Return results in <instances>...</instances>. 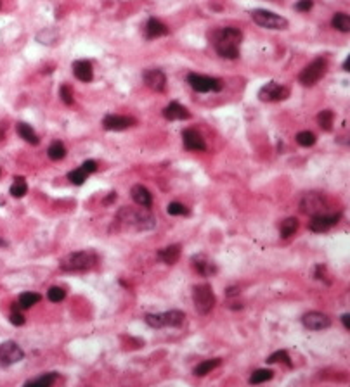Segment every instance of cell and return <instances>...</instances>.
Listing matches in <instances>:
<instances>
[{
	"label": "cell",
	"instance_id": "obj_42",
	"mask_svg": "<svg viewBox=\"0 0 350 387\" xmlns=\"http://www.w3.org/2000/svg\"><path fill=\"white\" fill-rule=\"evenodd\" d=\"M80 168L83 169V171L87 173V175H90V173H94L97 169V163H96V161H92V159H89V161H85V163L80 166Z\"/></svg>",
	"mask_w": 350,
	"mask_h": 387
},
{
	"label": "cell",
	"instance_id": "obj_12",
	"mask_svg": "<svg viewBox=\"0 0 350 387\" xmlns=\"http://www.w3.org/2000/svg\"><path fill=\"white\" fill-rule=\"evenodd\" d=\"M300 208L305 215L316 216V215H324L326 201L321 194H307L305 197L300 202Z\"/></svg>",
	"mask_w": 350,
	"mask_h": 387
},
{
	"label": "cell",
	"instance_id": "obj_19",
	"mask_svg": "<svg viewBox=\"0 0 350 387\" xmlns=\"http://www.w3.org/2000/svg\"><path fill=\"white\" fill-rule=\"evenodd\" d=\"M71 70H73L75 76H77L80 81H83V83H89V81H92V78H94V68H92V62H90V61H85V59H78V61L73 62Z\"/></svg>",
	"mask_w": 350,
	"mask_h": 387
},
{
	"label": "cell",
	"instance_id": "obj_32",
	"mask_svg": "<svg viewBox=\"0 0 350 387\" xmlns=\"http://www.w3.org/2000/svg\"><path fill=\"white\" fill-rule=\"evenodd\" d=\"M333 118H335L333 111L324 109V111H321V113L317 114V123H319V126L323 128L324 132H331V128H333Z\"/></svg>",
	"mask_w": 350,
	"mask_h": 387
},
{
	"label": "cell",
	"instance_id": "obj_36",
	"mask_svg": "<svg viewBox=\"0 0 350 387\" xmlns=\"http://www.w3.org/2000/svg\"><path fill=\"white\" fill-rule=\"evenodd\" d=\"M87 176L89 175H87L81 168H77V169H73V171L68 173V180H70L73 185H81V183L87 180Z\"/></svg>",
	"mask_w": 350,
	"mask_h": 387
},
{
	"label": "cell",
	"instance_id": "obj_11",
	"mask_svg": "<svg viewBox=\"0 0 350 387\" xmlns=\"http://www.w3.org/2000/svg\"><path fill=\"white\" fill-rule=\"evenodd\" d=\"M340 213H324V215H316L312 216V219L309 221V230L312 232H328L331 227H335L340 221Z\"/></svg>",
	"mask_w": 350,
	"mask_h": 387
},
{
	"label": "cell",
	"instance_id": "obj_23",
	"mask_svg": "<svg viewBox=\"0 0 350 387\" xmlns=\"http://www.w3.org/2000/svg\"><path fill=\"white\" fill-rule=\"evenodd\" d=\"M16 130H18L19 137H21L23 140H26V142L31 144V145H38L40 139H38V135H37V133H35V130L30 126V124H26V123H18V124H16Z\"/></svg>",
	"mask_w": 350,
	"mask_h": 387
},
{
	"label": "cell",
	"instance_id": "obj_10",
	"mask_svg": "<svg viewBox=\"0 0 350 387\" xmlns=\"http://www.w3.org/2000/svg\"><path fill=\"white\" fill-rule=\"evenodd\" d=\"M25 358V351L19 347L18 342L14 340H5L0 344V365L2 366H11L19 363Z\"/></svg>",
	"mask_w": 350,
	"mask_h": 387
},
{
	"label": "cell",
	"instance_id": "obj_33",
	"mask_svg": "<svg viewBox=\"0 0 350 387\" xmlns=\"http://www.w3.org/2000/svg\"><path fill=\"white\" fill-rule=\"evenodd\" d=\"M296 142L302 147H310L316 144V135H314L312 132H309V130H303V132H300L298 135H296Z\"/></svg>",
	"mask_w": 350,
	"mask_h": 387
},
{
	"label": "cell",
	"instance_id": "obj_39",
	"mask_svg": "<svg viewBox=\"0 0 350 387\" xmlns=\"http://www.w3.org/2000/svg\"><path fill=\"white\" fill-rule=\"evenodd\" d=\"M277 362H284L286 365H291L290 356H288L286 351H276V353H272L269 358H267V363H277Z\"/></svg>",
	"mask_w": 350,
	"mask_h": 387
},
{
	"label": "cell",
	"instance_id": "obj_7",
	"mask_svg": "<svg viewBox=\"0 0 350 387\" xmlns=\"http://www.w3.org/2000/svg\"><path fill=\"white\" fill-rule=\"evenodd\" d=\"M192 303H194V308L198 313L201 314H208L212 311L215 304V296L214 290L208 284H201L196 285L192 289Z\"/></svg>",
	"mask_w": 350,
	"mask_h": 387
},
{
	"label": "cell",
	"instance_id": "obj_15",
	"mask_svg": "<svg viewBox=\"0 0 350 387\" xmlns=\"http://www.w3.org/2000/svg\"><path fill=\"white\" fill-rule=\"evenodd\" d=\"M142 80L155 92H163L166 88V74L162 70H158V68H151V70L144 71Z\"/></svg>",
	"mask_w": 350,
	"mask_h": 387
},
{
	"label": "cell",
	"instance_id": "obj_22",
	"mask_svg": "<svg viewBox=\"0 0 350 387\" xmlns=\"http://www.w3.org/2000/svg\"><path fill=\"white\" fill-rule=\"evenodd\" d=\"M158 258L166 265H175L181 258V245L172 244L168 247H163L162 251H158Z\"/></svg>",
	"mask_w": 350,
	"mask_h": 387
},
{
	"label": "cell",
	"instance_id": "obj_16",
	"mask_svg": "<svg viewBox=\"0 0 350 387\" xmlns=\"http://www.w3.org/2000/svg\"><path fill=\"white\" fill-rule=\"evenodd\" d=\"M182 142L188 150H205L207 149V144L205 139L201 137V133L192 130V128H186L182 132Z\"/></svg>",
	"mask_w": 350,
	"mask_h": 387
},
{
	"label": "cell",
	"instance_id": "obj_45",
	"mask_svg": "<svg viewBox=\"0 0 350 387\" xmlns=\"http://www.w3.org/2000/svg\"><path fill=\"white\" fill-rule=\"evenodd\" d=\"M349 64H350V57H347L345 62H343V71H350L349 70Z\"/></svg>",
	"mask_w": 350,
	"mask_h": 387
},
{
	"label": "cell",
	"instance_id": "obj_17",
	"mask_svg": "<svg viewBox=\"0 0 350 387\" xmlns=\"http://www.w3.org/2000/svg\"><path fill=\"white\" fill-rule=\"evenodd\" d=\"M191 263L194 266V270L199 275H203V277H212V275L217 273V265L212 260H208L205 254H194L191 258Z\"/></svg>",
	"mask_w": 350,
	"mask_h": 387
},
{
	"label": "cell",
	"instance_id": "obj_35",
	"mask_svg": "<svg viewBox=\"0 0 350 387\" xmlns=\"http://www.w3.org/2000/svg\"><path fill=\"white\" fill-rule=\"evenodd\" d=\"M166 213L170 216H182V215H189V209L184 204H181V202H170L166 206Z\"/></svg>",
	"mask_w": 350,
	"mask_h": 387
},
{
	"label": "cell",
	"instance_id": "obj_31",
	"mask_svg": "<svg viewBox=\"0 0 350 387\" xmlns=\"http://www.w3.org/2000/svg\"><path fill=\"white\" fill-rule=\"evenodd\" d=\"M47 156L51 157L52 161L63 159V157L66 156V147H64V144L59 142V140L52 142L51 145H49V149H47Z\"/></svg>",
	"mask_w": 350,
	"mask_h": 387
},
{
	"label": "cell",
	"instance_id": "obj_4",
	"mask_svg": "<svg viewBox=\"0 0 350 387\" xmlns=\"http://www.w3.org/2000/svg\"><path fill=\"white\" fill-rule=\"evenodd\" d=\"M186 320V314L179 310H170L165 313H149L144 316V321L153 329H163V327H181Z\"/></svg>",
	"mask_w": 350,
	"mask_h": 387
},
{
	"label": "cell",
	"instance_id": "obj_38",
	"mask_svg": "<svg viewBox=\"0 0 350 387\" xmlns=\"http://www.w3.org/2000/svg\"><path fill=\"white\" fill-rule=\"evenodd\" d=\"M59 95H61V100H63L66 106H71L73 104V90H71L70 85H61L59 88Z\"/></svg>",
	"mask_w": 350,
	"mask_h": 387
},
{
	"label": "cell",
	"instance_id": "obj_13",
	"mask_svg": "<svg viewBox=\"0 0 350 387\" xmlns=\"http://www.w3.org/2000/svg\"><path fill=\"white\" fill-rule=\"evenodd\" d=\"M137 123L135 118L132 116H120V114H106L103 120L104 130H109V132H122L127 128L134 126Z\"/></svg>",
	"mask_w": 350,
	"mask_h": 387
},
{
	"label": "cell",
	"instance_id": "obj_28",
	"mask_svg": "<svg viewBox=\"0 0 350 387\" xmlns=\"http://www.w3.org/2000/svg\"><path fill=\"white\" fill-rule=\"evenodd\" d=\"M274 377V372L269 368H260V370H255L253 373H251L250 380L248 382L251 384V386H258V384H264L267 382V380H270Z\"/></svg>",
	"mask_w": 350,
	"mask_h": 387
},
{
	"label": "cell",
	"instance_id": "obj_26",
	"mask_svg": "<svg viewBox=\"0 0 350 387\" xmlns=\"http://www.w3.org/2000/svg\"><path fill=\"white\" fill-rule=\"evenodd\" d=\"M40 299H42V296L37 292H23L21 296H19L18 308H21V310H30L31 306L40 303Z\"/></svg>",
	"mask_w": 350,
	"mask_h": 387
},
{
	"label": "cell",
	"instance_id": "obj_3",
	"mask_svg": "<svg viewBox=\"0 0 350 387\" xmlns=\"http://www.w3.org/2000/svg\"><path fill=\"white\" fill-rule=\"evenodd\" d=\"M97 265V254L92 251H77L70 252L61 260L59 266L64 271H87Z\"/></svg>",
	"mask_w": 350,
	"mask_h": 387
},
{
	"label": "cell",
	"instance_id": "obj_40",
	"mask_svg": "<svg viewBox=\"0 0 350 387\" xmlns=\"http://www.w3.org/2000/svg\"><path fill=\"white\" fill-rule=\"evenodd\" d=\"M9 320H11L12 325H18V327L25 325V316H23V314L19 313V311H16V310H12V313H11V316H9Z\"/></svg>",
	"mask_w": 350,
	"mask_h": 387
},
{
	"label": "cell",
	"instance_id": "obj_1",
	"mask_svg": "<svg viewBox=\"0 0 350 387\" xmlns=\"http://www.w3.org/2000/svg\"><path fill=\"white\" fill-rule=\"evenodd\" d=\"M212 42H214V47L217 50V54L224 59H234L240 57V45L243 40V33L241 29L232 28V26H225L210 35Z\"/></svg>",
	"mask_w": 350,
	"mask_h": 387
},
{
	"label": "cell",
	"instance_id": "obj_25",
	"mask_svg": "<svg viewBox=\"0 0 350 387\" xmlns=\"http://www.w3.org/2000/svg\"><path fill=\"white\" fill-rule=\"evenodd\" d=\"M331 26L342 33H349L350 31V16L345 14V12H336L331 19Z\"/></svg>",
	"mask_w": 350,
	"mask_h": 387
},
{
	"label": "cell",
	"instance_id": "obj_37",
	"mask_svg": "<svg viewBox=\"0 0 350 387\" xmlns=\"http://www.w3.org/2000/svg\"><path fill=\"white\" fill-rule=\"evenodd\" d=\"M64 296H66V290L63 287H51L47 290V297L52 303H59V301L64 299Z\"/></svg>",
	"mask_w": 350,
	"mask_h": 387
},
{
	"label": "cell",
	"instance_id": "obj_46",
	"mask_svg": "<svg viewBox=\"0 0 350 387\" xmlns=\"http://www.w3.org/2000/svg\"><path fill=\"white\" fill-rule=\"evenodd\" d=\"M0 7H2V4H0Z\"/></svg>",
	"mask_w": 350,
	"mask_h": 387
},
{
	"label": "cell",
	"instance_id": "obj_21",
	"mask_svg": "<svg viewBox=\"0 0 350 387\" xmlns=\"http://www.w3.org/2000/svg\"><path fill=\"white\" fill-rule=\"evenodd\" d=\"M130 194H132V199L135 201V204H139L140 208H151L153 195L144 185H134Z\"/></svg>",
	"mask_w": 350,
	"mask_h": 387
},
{
	"label": "cell",
	"instance_id": "obj_24",
	"mask_svg": "<svg viewBox=\"0 0 350 387\" xmlns=\"http://www.w3.org/2000/svg\"><path fill=\"white\" fill-rule=\"evenodd\" d=\"M55 379H57V373H54V372L44 373V375L37 377V379L28 380V382L25 384V387H52L55 382Z\"/></svg>",
	"mask_w": 350,
	"mask_h": 387
},
{
	"label": "cell",
	"instance_id": "obj_41",
	"mask_svg": "<svg viewBox=\"0 0 350 387\" xmlns=\"http://www.w3.org/2000/svg\"><path fill=\"white\" fill-rule=\"evenodd\" d=\"M312 5H314L312 0H298L295 4V9L300 12H309L310 9H312Z\"/></svg>",
	"mask_w": 350,
	"mask_h": 387
},
{
	"label": "cell",
	"instance_id": "obj_29",
	"mask_svg": "<svg viewBox=\"0 0 350 387\" xmlns=\"http://www.w3.org/2000/svg\"><path fill=\"white\" fill-rule=\"evenodd\" d=\"M220 365V360L218 358H214V360H205V362H201L198 366L194 368V375L196 377H203L207 375V373H210L212 370H215L217 366Z\"/></svg>",
	"mask_w": 350,
	"mask_h": 387
},
{
	"label": "cell",
	"instance_id": "obj_9",
	"mask_svg": "<svg viewBox=\"0 0 350 387\" xmlns=\"http://www.w3.org/2000/svg\"><path fill=\"white\" fill-rule=\"evenodd\" d=\"M290 97V88L283 87L277 81H269L258 90V99L262 102H279Z\"/></svg>",
	"mask_w": 350,
	"mask_h": 387
},
{
	"label": "cell",
	"instance_id": "obj_2",
	"mask_svg": "<svg viewBox=\"0 0 350 387\" xmlns=\"http://www.w3.org/2000/svg\"><path fill=\"white\" fill-rule=\"evenodd\" d=\"M116 219L122 223L123 227L132 228L137 232L153 230L156 227V218L149 211L144 209H132V208H122L116 215Z\"/></svg>",
	"mask_w": 350,
	"mask_h": 387
},
{
	"label": "cell",
	"instance_id": "obj_8",
	"mask_svg": "<svg viewBox=\"0 0 350 387\" xmlns=\"http://www.w3.org/2000/svg\"><path fill=\"white\" fill-rule=\"evenodd\" d=\"M188 83L191 85V88L198 94H208V92H220L222 90V80L214 76H205V74L198 73H189L188 74Z\"/></svg>",
	"mask_w": 350,
	"mask_h": 387
},
{
	"label": "cell",
	"instance_id": "obj_20",
	"mask_svg": "<svg viewBox=\"0 0 350 387\" xmlns=\"http://www.w3.org/2000/svg\"><path fill=\"white\" fill-rule=\"evenodd\" d=\"M163 118L168 121H177V120H189L191 118V113H189L188 109H186L182 104L179 102H170L168 106L163 109Z\"/></svg>",
	"mask_w": 350,
	"mask_h": 387
},
{
	"label": "cell",
	"instance_id": "obj_14",
	"mask_svg": "<svg viewBox=\"0 0 350 387\" xmlns=\"http://www.w3.org/2000/svg\"><path fill=\"white\" fill-rule=\"evenodd\" d=\"M302 323L305 329L309 330H324L331 325V320H329L328 314L319 313V311H310V313H305L302 318Z\"/></svg>",
	"mask_w": 350,
	"mask_h": 387
},
{
	"label": "cell",
	"instance_id": "obj_34",
	"mask_svg": "<svg viewBox=\"0 0 350 387\" xmlns=\"http://www.w3.org/2000/svg\"><path fill=\"white\" fill-rule=\"evenodd\" d=\"M37 40L40 42V44H54L55 40H57V31H54V29H44V31H40V33L37 35Z\"/></svg>",
	"mask_w": 350,
	"mask_h": 387
},
{
	"label": "cell",
	"instance_id": "obj_5",
	"mask_svg": "<svg viewBox=\"0 0 350 387\" xmlns=\"http://www.w3.org/2000/svg\"><path fill=\"white\" fill-rule=\"evenodd\" d=\"M326 73H328V61H326V57L319 55V57H316L310 64H307V66L303 68L298 80L303 87H312V85H316Z\"/></svg>",
	"mask_w": 350,
	"mask_h": 387
},
{
	"label": "cell",
	"instance_id": "obj_43",
	"mask_svg": "<svg viewBox=\"0 0 350 387\" xmlns=\"http://www.w3.org/2000/svg\"><path fill=\"white\" fill-rule=\"evenodd\" d=\"M113 201H116V192H111V194H109V197H108L104 202H106V204H109V202H113Z\"/></svg>",
	"mask_w": 350,
	"mask_h": 387
},
{
	"label": "cell",
	"instance_id": "obj_27",
	"mask_svg": "<svg viewBox=\"0 0 350 387\" xmlns=\"http://www.w3.org/2000/svg\"><path fill=\"white\" fill-rule=\"evenodd\" d=\"M298 230V219L296 218H286L279 225V234L283 239H288L291 235H295V232Z\"/></svg>",
	"mask_w": 350,
	"mask_h": 387
},
{
	"label": "cell",
	"instance_id": "obj_30",
	"mask_svg": "<svg viewBox=\"0 0 350 387\" xmlns=\"http://www.w3.org/2000/svg\"><path fill=\"white\" fill-rule=\"evenodd\" d=\"M26 194H28V183L23 176H16L14 183L11 185V195L12 197H25Z\"/></svg>",
	"mask_w": 350,
	"mask_h": 387
},
{
	"label": "cell",
	"instance_id": "obj_6",
	"mask_svg": "<svg viewBox=\"0 0 350 387\" xmlns=\"http://www.w3.org/2000/svg\"><path fill=\"white\" fill-rule=\"evenodd\" d=\"M250 16L255 24L267 29H286L290 26L286 18H283V16L276 14L272 11H266V9H255V11L250 12Z\"/></svg>",
	"mask_w": 350,
	"mask_h": 387
},
{
	"label": "cell",
	"instance_id": "obj_44",
	"mask_svg": "<svg viewBox=\"0 0 350 387\" xmlns=\"http://www.w3.org/2000/svg\"><path fill=\"white\" fill-rule=\"evenodd\" d=\"M349 318H350L349 314H343V316H342V320H343V325H345V329H347V330L350 329V325H349Z\"/></svg>",
	"mask_w": 350,
	"mask_h": 387
},
{
	"label": "cell",
	"instance_id": "obj_18",
	"mask_svg": "<svg viewBox=\"0 0 350 387\" xmlns=\"http://www.w3.org/2000/svg\"><path fill=\"white\" fill-rule=\"evenodd\" d=\"M168 33H170L168 26L163 24V23L156 18H149L146 26H144V35H146L148 40H155V38L165 37V35H168Z\"/></svg>",
	"mask_w": 350,
	"mask_h": 387
},
{
	"label": "cell",
	"instance_id": "obj_47",
	"mask_svg": "<svg viewBox=\"0 0 350 387\" xmlns=\"http://www.w3.org/2000/svg\"><path fill=\"white\" fill-rule=\"evenodd\" d=\"M0 173H2V171H0Z\"/></svg>",
	"mask_w": 350,
	"mask_h": 387
}]
</instances>
